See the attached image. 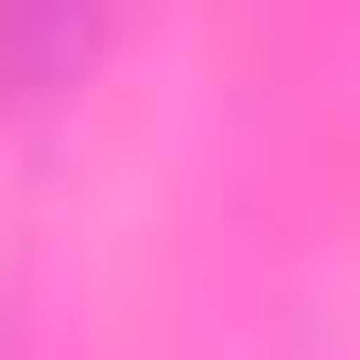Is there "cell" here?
I'll use <instances>...</instances> for the list:
<instances>
[{
    "mask_svg": "<svg viewBox=\"0 0 360 360\" xmlns=\"http://www.w3.org/2000/svg\"><path fill=\"white\" fill-rule=\"evenodd\" d=\"M103 18H120V0H0V103H52V86H86Z\"/></svg>",
    "mask_w": 360,
    "mask_h": 360,
    "instance_id": "obj_1",
    "label": "cell"
}]
</instances>
